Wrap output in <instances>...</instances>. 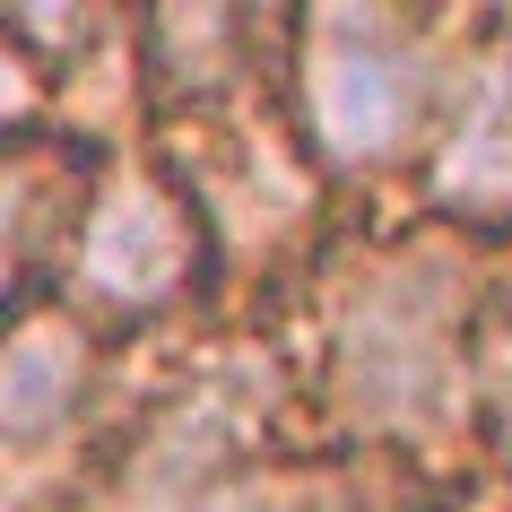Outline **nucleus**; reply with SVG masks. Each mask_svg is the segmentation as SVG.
<instances>
[{
  "label": "nucleus",
  "mask_w": 512,
  "mask_h": 512,
  "mask_svg": "<svg viewBox=\"0 0 512 512\" xmlns=\"http://www.w3.org/2000/svg\"><path fill=\"white\" fill-rule=\"evenodd\" d=\"M478 304L486 287L443 235L356 252L322 313V400L339 408V426L426 452L452 417H469Z\"/></svg>",
  "instance_id": "nucleus-1"
},
{
  "label": "nucleus",
  "mask_w": 512,
  "mask_h": 512,
  "mask_svg": "<svg viewBox=\"0 0 512 512\" xmlns=\"http://www.w3.org/2000/svg\"><path fill=\"white\" fill-rule=\"evenodd\" d=\"M443 35L417 9L391 0H330L287 27V105L278 122L296 131L304 165L330 183H374L426 157L434 105H443Z\"/></svg>",
  "instance_id": "nucleus-2"
},
{
  "label": "nucleus",
  "mask_w": 512,
  "mask_h": 512,
  "mask_svg": "<svg viewBox=\"0 0 512 512\" xmlns=\"http://www.w3.org/2000/svg\"><path fill=\"white\" fill-rule=\"evenodd\" d=\"M209 270H217V235L191 183L174 174V157H157V148L87 157L70 243H61V304L96 339L183 313L209 287Z\"/></svg>",
  "instance_id": "nucleus-3"
},
{
  "label": "nucleus",
  "mask_w": 512,
  "mask_h": 512,
  "mask_svg": "<svg viewBox=\"0 0 512 512\" xmlns=\"http://www.w3.org/2000/svg\"><path fill=\"white\" fill-rule=\"evenodd\" d=\"M417 191L443 226H512V27L452 53Z\"/></svg>",
  "instance_id": "nucleus-4"
},
{
  "label": "nucleus",
  "mask_w": 512,
  "mask_h": 512,
  "mask_svg": "<svg viewBox=\"0 0 512 512\" xmlns=\"http://www.w3.org/2000/svg\"><path fill=\"white\" fill-rule=\"evenodd\" d=\"M96 330L61 296L18 304L0 322V452H44L79 426L87 391H96Z\"/></svg>",
  "instance_id": "nucleus-5"
},
{
  "label": "nucleus",
  "mask_w": 512,
  "mask_h": 512,
  "mask_svg": "<svg viewBox=\"0 0 512 512\" xmlns=\"http://www.w3.org/2000/svg\"><path fill=\"white\" fill-rule=\"evenodd\" d=\"M79 183H87V165L53 139H9L0 148V322L18 313L27 278L70 243Z\"/></svg>",
  "instance_id": "nucleus-6"
},
{
  "label": "nucleus",
  "mask_w": 512,
  "mask_h": 512,
  "mask_svg": "<svg viewBox=\"0 0 512 512\" xmlns=\"http://www.w3.org/2000/svg\"><path fill=\"white\" fill-rule=\"evenodd\" d=\"M243 18L226 9H157L148 27H139V79L148 96H165V113H226L243 96Z\"/></svg>",
  "instance_id": "nucleus-7"
},
{
  "label": "nucleus",
  "mask_w": 512,
  "mask_h": 512,
  "mask_svg": "<svg viewBox=\"0 0 512 512\" xmlns=\"http://www.w3.org/2000/svg\"><path fill=\"white\" fill-rule=\"evenodd\" d=\"M469 417L486 426L495 460L512 469V296L478 304V339H469Z\"/></svg>",
  "instance_id": "nucleus-8"
},
{
  "label": "nucleus",
  "mask_w": 512,
  "mask_h": 512,
  "mask_svg": "<svg viewBox=\"0 0 512 512\" xmlns=\"http://www.w3.org/2000/svg\"><path fill=\"white\" fill-rule=\"evenodd\" d=\"M44 105H53V70L27 53V35L0 18V148H9V139H35Z\"/></svg>",
  "instance_id": "nucleus-9"
}]
</instances>
